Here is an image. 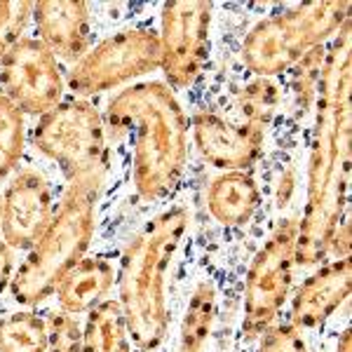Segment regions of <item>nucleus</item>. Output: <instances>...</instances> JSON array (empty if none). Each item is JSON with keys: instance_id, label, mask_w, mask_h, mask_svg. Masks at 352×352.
Here are the masks:
<instances>
[{"instance_id": "obj_9", "label": "nucleus", "mask_w": 352, "mask_h": 352, "mask_svg": "<svg viewBox=\"0 0 352 352\" xmlns=\"http://www.w3.org/2000/svg\"><path fill=\"white\" fill-rule=\"evenodd\" d=\"M212 3L174 0L162 8L160 52L162 73L172 87H188L200 76L209 56Z\"/></svg>"}, {"instance_id": "obj_13", "label": "nucleus", "mask_w": 352, "mask_h": 352, "mask_svg": "<svg viewBox=\"0 0 352 352\" xmlns=\"http://www.w3.org/2000/svg\"><path fill=\"white\" fill-rule=\"evenodd\" d=\"M352 285V261L338 258L312 272L292 300V322L298 329L320 327L348 298Z\"/></svg>"}, {"instance_id": "obj_21", "label": "nucleus", "mask_w": 352, "mask_h": 352, "mask_svg": "<svg viewBox=\"0 0 352 352\" xmlns=\"http://www.w3.org/2000/svg\"><path fill=\"white\" fill-rule=\"evenodd\" d=\"M277 101H280V92L270 78H258L249 82L240 94V109L242 116L247 118V124L265 129V124L275 116Z\"/></svg>"}, {"instance_id": "obj_25", "label": "nucleus", "mask_w": 352, "mask_h": 352, "mask_svg": "<svg viewBox=\"0 0 352 352\" xmlns=\"http://www.w3.org/2000/svg\"><path fill=\"white\" fill-rule=\"evenodd\" d=\"M258 352H308L300 329L294 324H275L268 327L261 338Z\"/></svg>"}, {"instance_id": "obj_12", "label": "nucleus", "mask_w": 352, "mask_h": 352, "mask_svg": "<svg viewBox=\"0 0 352 352\" xmlns=\"http://www.w3.org/2000/svg\"><path fill=\"white\" fill-rule=\"evenodd\" d=\"M192 134L204 160L226 172H244L263 148V129L247 122L232 124L214 111L195 113Z\"/></svg>"}, {"instance_id": "obj_16", "label": "nucleus", "mask_w": 352, "mask_h": 352, "mask_svg": "<svg viewBox=\"0 0 352 352\" xmlns=\"http://www.w3.org/2000/svg\"><path fill=\"white\" fill-rule=\"evenodd\" d=\"M207 204L221 226H244L256 214L261 190L247 172H223L209 186Z\"/></svg>"}, {"instance_id": "obj_18", "label": "nucleus", "mask_w": 352, "mask_h": 352, "mask_svg": "<svg viewBox=\"0 0 352 352\" xmlns=\"http://www.w3.org/2000/svg\"><path fill=\"white\" fill-rule=\"evenodd\" d=\"M214 312H217V292L209 282H200L195 287L188 303V310L181 322L179 352H202L207 338L212 333Z\"/></svg>"}, {"instance_id": "obj_4", "label": "nucleus", "mask_w": 352, "mask_h": 352, "mask_svg": "<svg viewBox=\"0 0 352 352\" xmlns=\"http://www.w3.org/2000/svg\"><path fill=\"white\" fill-rule=\"evenodd\" d=\"M101 181H76L68 188L59 212L31 247L28 258L12 277L16 303L38 305L54 292L68 268L82 258L94 235L96 197Z\"/></svg>"}, {"instance_id": "obj_14", "label": "nucleus", "mask_w": 352, "mask_h": 352, "mask_svg": "<svg viewBox=\"0 0 352 352\" xmlns=\"http://www.w3.org/2000/svg\"><path fill=\"white\" fill-rule=\"evenodd\" d=\"M41 43L61 59H80L89 41V10L82 0H43L33 5Z\"/></svg>"}, {"instance_id": "obj_24", "label": "nucleus", "mask_w": 352, "mask_h": 352, "mask_svg": "<svg viewBox=\"0 0 352 352\" xmlns=\"http://www.w3.org/2000/svg\"><path fill=\"white\" fill-rule=\"evenodd\" d=\"M50 352H82V329L71 312H52L47 322Z\"/></svg>"}, {"instance_id": "obj_29", "label": "nucleus", "mask_w": 352, "mask_h": 352, "mask_svg": "<svg viewBox=\"0 0 352 352\" xmlns=\"http://www.w3.org/2000/svg\"><path fill=\"white\" fill-rule=\"evenodd\" d=\"M0 219H3V197H0Z\"/></svg>"}, {"instance_id": "obj_2", "label": "nucleus", "mask_w": 352, "mask_h": 352, "mask_svg": "<svg viewBox=\"0 0 352 352\" xmlns=\"http://www.w3.org/2000/svg\"><path fill=\"white\" fill-rule=\"evenodd\" d=\"M109 122L134 132V184L148 200L179 184L188 157V120L164 82H139L109 104Z\"/></svg>"}, {"instance_id": "obj_7", "label": "nucleus", "mask_w": 352, "mask_h": 352, "mask_svg": "<svg viewBox=\"0 0 352 352\" xmlns=\"http://www.w3.org/2000/svg\"><path fill=\"white\" fill-rule=\"evenodd\" d=\"M296 232L298 221H280L268 242L258 249L244 285V322L242 329L249 338L261 336L272 327L289 296L296 263Z\"/></svg>"}, {"instance_id": "obj_11", "label": "nucleus", "mask_w": 352, "mask_h": 352, "mask_svg": "<svg viewBox=\"0 0 352 352\" xmlns=\"http://www.w3.org/2000/svg\"><path fill=\"white\" fill-rule=\"evenodd\" d=\"M52 221V197L47 181L36 169H24L12 179L3 197V237L8 247L31 249Z\"/></svg>"}, {"instance_id": "obj_27", "label": "nucleus", "mask_w": 352, "mask_h": 352, "mask_svg": "<svg viewBox=\"0 0 352 352\" xmlns=\"http://www.w3.org/2000/svg\"><path fill=\"white\" fill-rule=\"evenodd\" d=\"M12 285V252L5 242H0V294Z\"/></svg>"}, {"instance_id": "obj_17", "label": "nucleus", "mask_w": 352, "mask_h": 352, "mask_svg": "<svg viewBox=\"0 0 352 352\" xmlns=\"http://www.w3.org/2000/svg\"><path fill=\"white\" fill-rule=\"evenodd\" d=\"M82 352H129V336L118 300H104L89 310L82 329Z\"/></svg>"}, {"instance_id": "obj_6", "label": "nucleus", "mask_w": 352, "mask_h": 352, "mask_svg": "<svg viewBox=\"0 0 352 352\" xmlns=\"http://www.w3.org/2000/svg\"><path fill=\"white\" fill-rule=\"evenodd\" d=\"M33 141L76 181H101L106 169L104 120L85 99H71L45 113Z\"/></svg>"}, {"instance_id": "obj_1", "label": "nucleus", "mask_w": 352, "mask_h": 352, "mask_svg": "<svg viewBox=\"0 0 352 352\" xmlns=\"http://www.w3.org/2000/svg\"><path fill=\"white\" fill-rule=\"evenodd\" d=\"M317 116L310 141L308 197L296 232V263L315 265L343 221L350 186L352 104H350V21L327 50L317 87Z\"/></svg>"}, {"instance_id": "obj_10", "label": "nucleus", "mask_w": 352, "mask_h": 352, "mask_svg": "<svg viewBox=\"0 0 352 352\" xmlns=\"http://www.w3.org/2000/svg\"><path fill=\"white\" fill-rule=\"evenodd\" d=\"M5 96L28 116H45L59 106L64 80L56 56L41 41H19L0 59Z\"/></svg>"}, {"instance_id": "obj_22", "label": "nucleus", "mask_w": 352, "mask_h": 352, "mask_svg": "<svg viewBox=\"0 0 352 352\" xmlns=\"http://www.w3.org/2000/svg\"><path fill=\"white\" fill-rule=\"evenodd\" d=\"M327 50L324 45L305 52L296 61V73H294V94H296V106L300 113L310 109V104L317 96V87L322 80V68H324Z\"/></svg>"}, {"instance_id": "obj_28", "label": "nucleus", "mask_w": 352, "mask_h": 352, "mask_svg": "<svg viewBox=\"0 0 352 352\" xmlns=\"http://www.w3.org/2000/svg\"><path fill=\"white\" fill-rule=\"evenodd\" d=\"M350 350H352V331L350 329H345V331L338 336L336 352H350Z\"/></svg>"}, {"instance_id": "obj_19", "label": "nucleus", "mask_w": 352, "mask_h": 352, "mask_svg": "<svg viewBox=\"0 0 352 352\" xmlns=\"http://www.w3.org/2000/svg\"><path fill=\"white\" fill-rule=\"evenodd\" d=\"M0 352H47V324L33 312L0 320Z\"/></svg>"}, {"instance_id": "obj_20", "label": "nucleus", "mask_w": 352, "mask_h": 352, "mask_svg": "<svg viewBox=\"0 0 352 352\" xmlns=\"http://www.w3.org/2000/svg\"><path fill=\"white\" fill-rule=\"evenodd\" d=\"M24 153V113L0 94V179H5Z\"/></svg>"}, {"instance_id": "obj_3", "label": "nucleus", "mask_w": 352, "mask_h": 352, "mask_svg": "<svg viewBox=\"0 0 352 352\" xmlns=\"http://www.w3.org/2000/svg\"><path fill=\"white\" fill-rule=\"evenodd\" d=\"M186 228L188 212L184 207H172L141 226L122 254L118 305L127 336H132L141 352L155 350L167 333V272Z\"/></svg>"}, {"instance_id": "obj_23", "label": "nucleus", "mask_w": 352, "mask_h": 352, "mask_svg": "<svg viewBox=\"0 0 352 352\" xmlns=\"http://www.w3.org/2000/svg\"><path fill=\"white\" fill-rule=\"evenodd\" d=\"M33 14L28 0H0V59L21 41V33Z\"/></svg>"}, {"instance_id": "obj_15", "label": "nucleus", "mask_w": 352, "mask_h": 352, "mask_svg": "<svg viewBox=\"0 0 352 352\" xmlns=\"http://www.w3.org/2000/svg\"><path fill=\"white\" fill-rule=\"evenodd\" d=\"M111 287L113 268L104 258H80L73 268L66 270L54 292L64 312L80 315L104 303V296Z\"/></svg>"}, {"instance_id": "obj_5", "label": "nucleus", "mask_w": 352, "mask_h": 352, "mask_svg": "<svg viewBox=\"0 0 352 352\" xmlns=\"http://www.w3.org/2000/svg\"><path fill=\"white\" fill-rule=\"evenodd\" d=\"M350 21V0L305 3L258 21L242 45V61L258 78L289 71L310 50L324 45Z\"/></svg>"}, {"instance_id": "obj_26", "label": "nucleus", "mask_w": 352, "mask_h": 352, "mask_svg": "<svg viewBox=\"0 0 352 352\" xmlns=\"http://www.w3.org/2000/svg\"><path fill=\"white\" fill-rule=\"evenodd\" d=\"M329 252H333L338 258H350V223L348 221H343L336 228V232H333Z\"/></svg>"}, {"instance_id": "obj_8", "label": "nucleus", "mask_w": 352, "mask_h": 352, "mask_svg": "<svg viewBox=\"0 0 352 352\" xmlns=\"http://www.w3.org/2000/svg\"><path fill=\"white\" fill-rule=\"evenodd\" d=\"M160 64V36L148 28H127L82 54L68 71V87L78 96H89L155 71Z\"/></svg>"}]
</instances>
